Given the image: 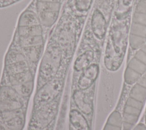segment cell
Returning a JSON list of instances; mask_svg holds the SVG:
<instances>
[{"instance_id": "6da1fadb", "label": "cell", "mask_w": 146, "mask_h": 130, "mask_svg": "<svg viewBox=\"0 0 146 130\" xmlns=\"http://www.w3.org/2000/svg\"><path fill=\"white\" fill-rule=\"evenodd\" d=\"M136 0H116L106 38L104 64L117 71L121 66L128 45L131 18Z\"/></svg>"}, {"instance_id": "7a4b0ae2", "label": "cell", "mask_w": 146, "mask_h": 130, "mask_svg": "<svg viewBox=\"0 0 146 130\" xmlns=\"http://www.w3.org/2000/svg\"><path fill=\"white\" fill-rule=\"evenodd\" d=\"M146 100V72L132 86L123 110V129L136 125Z\"/></svg>"}, {"instance_id": "3957f363", "label": "cell", "mask_w": 146, "mask_h": 130, "mask_svg": "<svg viewBox=\"0 0 146 130\" xmlns=\"http://www.w3.org/2000/svg\"><path fill=\"white\" fill-rule=\"evenodd\" d=\"M116 0H95L89 21L90 30L96 40H106Z\"/></svg>"}, {"instance_id": "277c9868", "label": "cell", "mask_w": 146, "mask_h": 130, "mask_svg": "<svg viewBox=\"0 0 146 130\" xmlns=\"http://www.w3.org/2000/svg\"><path fill=\"white\" fill-rule=\"evenodd\" d=\"M146 43V0H136L128 37V58Z\"/></svg>"}, {"instance_id": "5b68a950", "label": "cell", "mask_w": 146, "mask_h": 130, "mask_svg": "<svg viewBox=\"0 0 146 130\" xmlns=\"http://www.w3.org/2000/svg\"><path fill=\"white\" fill-rule=\"evenodd\" d=\"M56 44L50 45L46 49L39 67V76L44 82L52 79L56 74L62 62V50Z\"/></svg>"}, {"instance_id": "8992f818", "label": "cell", "mask_w": 146, "mask_h": 130, "mask_svg": "<svg viewBox=\"0 0 146 130\" xmlns=\"http://www.w3.org/2000/svg\"><path fill=\"white\" fill-rule=\"evenodd\" d=\"M146 72V43L129 59L124 74L126 84L133 86Z\"/></svg>"}, {"instance_id": "52a82bcc", "label": "cell", "mask_w": 146, "mask_h": 130, "mask_svg": "<svg viewBox=\"0 0 146 130\" xmlns=\"http://www.w3.org/2000/svg\"><path fill=\"white\" fill-rule=\"evenodd\" d=\"M58 109L57 101H53L40 107L31 117L28 130H43L52 121Z\"/></svg>"}, {"instance_id": "ba28073f", "label": "cell", "mask_w": 146, "mask_h": 130, "mask_svg": "<svg viewBox=\"0 0 146 130\" xmlns=\"http://www.w3.org/2000/svg\"><path fill=\"white\" fill-rule=\"evenodd\" d=\"M63 85V80L59 78L46 82L36 92L34 100L35 104L40 107L53 101L61 92Z\"/></svg>"}, {"instance_id": "9c48e42d", "label": "cell", "mask_w": 146, "mask_h": 130, "mask_svg": "<svg viewBox=\"0 0 146 130\" xmlns=\"http://www.w3.org/2000/svg\"><path fill=\"white\" fill-rule=\"evenodd\" d=\"M35 6L40 24L46 27L51 26L57 20L61 3L35 1Z\"/></svg>"}, {"instance_id": "30bf717a", "label": "cell", "mask_w": 146, "mask_h": 130, "mask_svg": "<svg viewBox=\"0 0 146 130\" xmlns=\"http://www.w3.org/2000/svg\"><path fill=\"white\" fill-rule=\"evenodd\" d=\"M22 106L21 95L13 88L3 86L0 88V112L19 109Z\"/></svg>"}, {"instance_id": "8fae6325", "label": "cell", "mask_w": 146, "mask_h": 130, "mask_svg": "<svg viewBox=\"0 0 146 130\" xmlns=\"http://www.w3.org/2000/svg\"><path fill=\"white\" fill-rule=\"evenodd\" d=\"M99 74V66L97 63H92L83 71L78 81V87L80 90L90 88L95 82Z\"/></svg>"}, {"instance_id": "7c38bea8", "label": "cell", "mask_w": 146, "mask_h": 130, "mask_svg": "<svg viewBox=\"0 0 146 130\" xmlns=\"http://www.w3.org/2000/svg\"><path fill=\"white\" fill-rule=\"evenodd\" d=\"M75 42V31L68 23L64 25L59 30L58 35V44L67 50H71Z\"/></svg>"}, {"instance_id": "4fadbf2b", "label": "cell", "mask_w": 146, "mask_h": 130, "mask_svg": "<svg viewBox=\"0 0 146 130\" xmlns=\"http://www.w3.org/2000/svg\"><path fill=\"white\" fill-rule=\"evenodd\" d=\"M75 105L79 111L86 115L90 114L92 111V105L90 99L82 90L75 91L73 95Z\"/></svg>"}, {"instance_id": "5bb4252c", "label": "cell", "mask_w": 146, "mask_h": 130, "mask_svg": "<svg viewBox=\"0 0 146 130\" xmlns=\"http://www.w3.org/2000/svg\"><path fill=\"white\" fill-rule=\"evenodd\" d=\"M95 56V54L93 50H86L76 58L74 64V70L77 72L83 71L93 63Z\"/></svg>"}, {"instance_id": "9a60e30c", "label": "cell", "mask_w": 146, "mask_h": 130, "mask_svg": "<svg viewBox=\"0 0 146 130\" xmlns=\"http://www.w3.org/2000/svg\"><path fill=\"white\" fill-rule=\"evenodd\" d=\"M69 119L71 125L76 130H90L88 121L79 111L72 109L69 113Z\"/></svg>"}, {"instance_id": "2e32d148", "label": "cell", "mask_w": 146, "mask_h": 130, "mask_svg": "<svg viewBox=\"0 0 146 130\" xmlns=\"http://www.w3.org/2000/svg\"><path fill=\"white\" fill-rule=\"evenodd\" d=\"M123 119L120 112L113 111L108 116L103 130H122Z\"/></svg>"}, {"instance_id": "e0dca14e", "label": "cell", "mask_w": 146, "mask_h": 130, "mask_svg": "<svg viewBox=\"0 0 146 130\" xmlns=\"http://www.w3.org/2000/svg\"><path fill=\"white\" fill-rule=\"evenodd\" d=\"M95 0H68V3L72 4L74 7L82 16L83 19L85 18L92 9Z\"/></svg>"}, {"instance_id": "ac0fdd59", "label": "cell", "mask_w": 146, "mask_h": 130, "mask_svg": "<svg viewBox=\"0 0 146 130\" xmlns=\"http://www.w3.org/2000/svg\"><path fill=\"white\" fill-rule=\"evenodd\" d=\"M22 54L26 58L31 62H37L43 50V44L21 47Z\"/></svg>"}, {"instance_id": "d6986e66", "label": "cell", "mask_w": 146, "mask_h": 130, "mask_svg": "<svg viewBox=\"0 0 146 130\" xmlns=\"http://www.w3.org/2000/svg\"><path fill=\"white\" fill-rule=\"evenodd\" d=\"M40 25L38 14L33 11L26 10L20 16L18 21V26H29Z\"/></svg>"}, {"instance_id": "ffe728a7", "label": "cell", "mask_w": 146, "mask_h": 130, "mask_svg": "<svg viewBox=\"0 0 146 130\" xmlns=\"http://www.w3.org/2000/svg\"><path fill=\"white\" fill-rule=\"evenodd\" d=\"M29 70H30L29 66L26 60L15 62L6 65V72L8 76L23 72Z\"/></svg>"}, {"instance_id": "44dd1931", "label": "cell", "mask_w": 146, "mask_h": 130, "mask_svg": "<svg viewBox=\"0 0 146 130\" xmlns=\"http://www.w3.org/2000/svg\"><path fill=\"white\" fill-rule=\"evenodd\" d=\"M9 81L12 86H15L33 80V75L30 70L9 76Z\"/></svg>"}, {"instance_id": "7402d4cb", "label": "cell", "mask_w": 146, "mask_h": 130, "mask_svg": "<svg viewBox=\"0 0 146 130\" xmlns=\"http://www.w3.org/2000/svg\"><path fill=\"white\" fill-rule=\"evenodd\" d=\"M18 32L19 36L42 35V29L40 25L18 26Z\"/></svg>"}, {"instance_id": "603a6c76", "label": "cell", "mask_w": 146, "mask_h": 130, "mask_svg": "<svg viewBox=\"0 0 146 130\" xmlns=\"http://www.w3.org/2000/svg\"><path fill=\"white\" fill-rule=\"evenodd\" d=\"M43 38L42 35L19 36V44L21 47L33 46L43 44Z\"/></svg>"}, {"instance_id": "cb8c5ba5", "label": "cell", "mask_w": 146, "mask_h": 130, "mask_svg": "<svg viewBox=\"0 0 146 130\" xmlns=\"http://www.w3.org/2000/svg\"><path fill=\"white\" fill-rule=\"evenodd\" d=\"M5 124L9 130H22L25 124V116L23 113L5 122Z\"/></svg>"}, {"instance_id": "d4e9b609", "label": "cell", "mask_w": 146, "mask_h": 130, "mask_svg": "<svg viewBox=\"0 0 146 130\" xmlns=\"http://www.w3.org/2000/svg\"><path fill=\"white\" fill-rule=\"evenodd\" d=\"M33 80L27 82L13 86V88L20 95L23 96H28L31 93L33 89Z\"/></svg>"}, {"instance_id": "484cf974", "label": "cell", "mask_w": 146, "mask_h": 130, "mask_svg": "<svg viewBox=\"0 0 146 130\" xmlns=\"http://www.w3.org/2000/svg\"><path fill=\"white\" fill-rule=\"evenodd\" d=\"M24 60H26V58L22 52H20L15 50H12L7 52L5 62L6 64L8 65Z\"/></svg>"}, {"instance_id": "4316f807", "label": "cell", "mask_w": 146, "mask_h": 130, "mask_svg": "<svg viewBox=\"0 0 146 130\" xmlns=\"http://www.w3.org/2000/svg\"><path fill=\"white\" fill-rule=\"evenodd\" d=\"M23 112L19 109L13 110V111H4L2 112L1 113V116L2 120L4 122H6L8 120L13 119V117L22 113Z\"/></svg>"}, {"instance_id": "83f0119b", "label": "cell", "mask_w": 146, "mask_h": 130, "mask_svg": "<svg viewBox=\"0 0 146 130\" xmlns=\"http://www.w3.org/2000/svg\"><path fill=\"white\" fill-rule=\"evenodd\" d=\"M21 0H0V7H5L13 5Z\"/></svg>"}, {"instance_id": "f1b7e54d", "label": "cell", "mask_w": 146, "mask_h": 130, "mask_svg": "<svg viewBox=\"0 0 146 130\" xmlns=\"http://www.w3.org/2000/svg\"><path fill=\"white\" fill-rule=\"evenodd\" d=\"M133 130H146V126L143 123H140L136 125Z\"/></svg>"}, {"instance_id": "f546056e", "label": "cell", "mask_w": 146, "mask_h": 130, "mask_svg": "<svg viewBox=\"0 0 146 130\" xmlns=\"http://www.w3.org/2000/svg\"><path fill=\"white\" fill-rule=\"evenodd\" d=\"M36 1H41V2H62V0H35Z\"/></svg>"}, {"instance_id": "4dcf8cb0", "label": "cell", "mask_w": 146, "mask_h": 130, "mask_svg": "<svg viewBox=\"0 0 146 130\" xmlns=\"http://www.w3.org/2000/svg\"><path fill=\"white\" fill-rule=\"evenodd\" d=\"M0 130H9L6 127H5L1 122H0Z\"/></svg>"}, {"instance_id": "1f68e13d", "label": "cell", "mask_w": 146, "mask_h": 130, "mask_svg": "<svg viewBox=\"0 0 146 130\" xmlns=\"http://www.w3.org/2000/svg\"><path fill=\"white\" fill-rule=\"evenodd\" d=\"M145 124H146V112H145Z\"/></svg>"}, {"instance_id": "d6a6232c", "label": "cell", "mask_w": 146, "mask_h": 130, "mask_svg": "<svg viewBox=\"0 0 146 130\" xmlns=\"http://www.w3.org/2000/svg\"><path fill=\"white\" fill-rule=\"evenodd\" d=\"M44 130H51V129H48V128H46V129H44Z\"/></svg>"}]
</instances>
